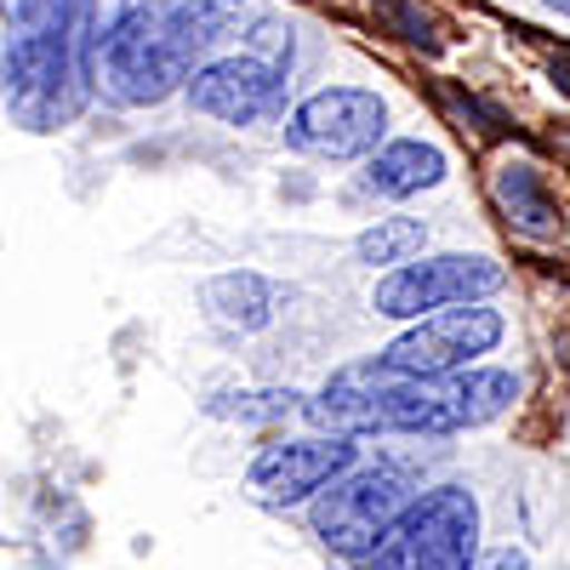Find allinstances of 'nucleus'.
I'll return each instance as SVG.
<instances>
[{
	"mask_svg": "<svg viewBox=\"0 0 570 570\" xmlns=\"http://www.w3.org/2000/svg\"><path fill=\"white\" fill-rule=\"evenodd\" d=\"M257 12H263L257 0H177V7H171V35L183 46V58L200 63V58L217 52L228 35L252 29Z\"/></svg>",
	"mask_w": 570,
	"mask_h": 570,
	"instance_id": "nucleus-11",
	"label": "nucleus"
},
{
	"mask_svg": "<svg viewBox=\"0 0 570 570\" xmlns=\"http://www.w3.org/2000/svg\"><path fill=\"white\" fill-rule=\"evenodd\" d=\"M18 35H75L86 23V0H12Z\"/></svg>",
	"mask_w": 570,
	"mask_h": 570,
	"instance_id": "nucleus-16",
	"label": "nucleus"
},
{
	"mask_svg": "<svg viewBox=\"0 0 570 570\" xmlns=\"http://www.w3.org/2000/svg\"><path fill=\"white\" fill-rule=\"evenodd\" d=\"M548 12H559V18H570V0H542Z\"/></svg>",
	"mask_w": 570,
	"mask_h": 570,
	"instance_id": "nucleus-20",
	"label": "nucleus"
},
{
	"mask_svg": "<svg viewBox=\"0 0 570 570\" xmlns=\"http://www.w3.org/2000/svg\"><path fill=\"white\" fill-rule=\"evenodd\" d=\"M212 416H228V422H279L297 411V394L292 389H263V394H217L206 400Z\"/></svg>",
	"mask_w": 570,
	"mask_h": 570,
	"instance_id": "nucleus-15",
	"label": "nucleus"
},
{
	"mask_svg": "<svg viewBox=\"0 0 570 570\" xmlns=\"http://www.w3.org/2000/svg\"><path fill=\"white\" fill-rule=\"evenodd\" d=\"M480 531L485 513L473 485H434L400 513V525L376 542L365 570H480Z\"/></svg>",
	"mask_w": 570,
	"mask_h": 570,
	"instance_id": "nucleus-1",
	"label": "nucleus"
},
{
	"mask_svg": "<svg viewBox=\"0 0 570 570\" xmlns=\"http://www.w3.org/2000/svg\"><path fill=\"white\" fill-rule=\"evenodd\" d=\"M389 376H394V365H389L383 354H376V360H360V365H343L303 411H308V422L320 428V434H348V440L389 434V422H383Z\"/></svg>",
	"mask_w": 570,
	"mask_h": 570,
	"instance_id": "nucleus-9",
	"label": "nucleus"
},
{
	"mask_svg": "<svg viewBox=\"0 0 570 570\" xmlns=\"http://www.w3.org/2000/svg\"><path fill=\"white\" fill-rule=\"evenodd\" d=\"M422 491L405 480L400 468H348L343 480H331L314 502H308V525L314 537L331 548V553H343V559H371L376 542H383L394 525H400V513L416 502Z\"/></svg>",
	"mask_w": 570,
	"mask_h": 570,
	"instance_id": "nucleus-3",
	"label": "nucleus"
},
{
	"mask_svg": "<svg viewBox=\"0 0 570 570\" xmlns=\"http://www.w3.org/2000/svg\"><path fill=\"white\" fill-rule=\"evenodd\" d=\"M188 63L183 46L171 35V7L166 0H137V7L115 23V35L98 46V75H104V91L126 109H149V104H166L171 91L188 80Z\"/></svg>",
	"mask_w": 570,
	"mask_h": 570,
	"instance_id": "nucleus-2",
	"label": "nucleus"
},
{
	"mask_svg": "<svg viewBox=\"0 0 570 570\" xmlns=\"http://www.w3.org/2000/svg\"><path fill=\"white\" fill-rule=\"evenodd\" d=\"M502 337H508V320L497 308L456 303V308H434V314L411 320L383 348V360L394 371H411V376H451V371L480 365V354H491Z\"/></svg>",
	"mask_w": 570,
	"mask_h": 570,
	"instance_id": "nucleus-5",
	"label": "nucleus"
},
{
	"mask_svg": "<svg viewBox=\"0 0 570 570\" xmlns=\"http://www.w3.org/2000/svg\"><path fill=\"white\" fill-rule=\"evenodd\" d=\"M508 285V268L480 257V252H440V257H411L394 263L371 292V308L383 320H422L434 308H456V303H480Z\"/></svg>",
	"mask_w": 570,
	"mask_h": 570,
	"instance_id": "nucleus-4",
	"label": "nucleus"
},
{
	"mask_svg": "<svg viewBox=\"0 0 570 570\" xmlns=\"http://www.w3.org/2000/svg\"><path fill=\"white\" fill-rule=\"evenodd\" d=\"M389 131V104L365 86H325L285 120V142L308 160H360L376 155Z\"/></svg>",
	"mask_w": 570,
	"mask_h": 570,
	"instance_id": "nucleus-6",
	"label": "nucleus"
},
{
	"mask_svg": "<svg viewBox=\"0 0 570 570\" xmlns=\"http://www.w3.org/2000/svg\"><path fill=\"white\" fill-rule=\"evenodd\" d=\"M246 52H257V58H268V63H292V23H274V18H252V29H246Z\"/></svg>",
	"mask_w": 570,
	"mask_h": 570,
	"instance_id": "nucleus-18",
	"label": "nucleus"
},
{
	"mask_svg": "<svg viewBox=\"0 0 570 570\" xmlns=\"http://www.w3.org/2000/svg\"><path fill=\"white\" fill-rule=\"evenodd\" d=\"M137 7V0H86V63L98 69V46L115 35V23Z\"/></svg>",
	"mask_w": 570,
	"mask_h": 570,
	"instance_id": "nucleus-17",
	"label": "nucleus"
},
{
	"mask_svg": "<svg viewBox=\"0 0 570 570\" xmlns=\"http://www.w3.org/2000/svg\"><path fill=\"white\" fill-rule=\"evenodd\" d=\"M188 104L223 126H252L285 104V69L240 46L234 58H212L188 75Z\"/></svg>",
	"mask_w": 570,
	"mask_h": 570,
	"instance_id": "nucleus-8",
	"label": "nucleus"
},
{
	"mask_svg": "<svg viewBox=\"0 0 570 570\" xmlns=\"http://www.w3.org/2000/svg\"><path fill=\"white\" fill-rule=\"evenodd\" d=\"M360 462V445L348 434H320V440H285L257 451V462L246 468V497L263 508H297L314 502L331 480Z\"/></svg>",
	"mask_w": 570,
	"mask_h": 570,
	"instance_id": "nucleus-7",
	"label": "nucleus"
},
{
	"mask_svg": "<svg viewBox=\"0 0 570 570\" xmlns=\"http://www.w3.org/2000/svg\"><path fill=\"white\" fill-rule=\"evenodd\" d=\"M480 570H525V553H513V548H502V553L480 559Z\"/></svg>",
	"mask_w": 570,
	"mask_h": 570,
	"instance_id": "nucleus-19",
	"label": "nucleus"
},
{
	"mask_svg": "<svg viewBox=\"0 0 570 570\" xmlns=\"http://www.w3.org/2000/svg\"><path fill=\"white\" fill-rule=\"evenodd\" d=\"M491 195L519 234H531V240H553L559 234V206H553L548 183L531 160H502L497 177H491Z\"/></svg>",
	"mask_w": 570,
	"mask_h": 570,
	"instance_id": "nucleus-12",
	"label": "nucleus"
},
{
	"mask_svg": "<svg viewBox=\"0 0 570 570\" xmlns=\"http://www.w3.org/2000/svg\"><path fill=\"white\" fill-rule=\"evenodd\" d=\"M274 303H279V292H274L263 274H217V279L206 285V308H212V320L228 325V331H257V325H268V320H274Z\"/></svg>",
	"mask_w": 570,
	"mask_h": 570,
	"instance_id": "nucleus-13",
	"label": "nucleus"
},
{
	"mask_svg": "<svg viewBox=\"0 0 570 570\" xmlns=\"http://www.w3.org/2000/svg\"><path fill=\"white\" fill-rule=\"evenodd\" d=\"M422 246H428V223H416V217H383L376 228H365L360 240H354V257L371 263V268H394V263L422 257Z\"/></svg>",
	"mask_w": 570,
	"mask_h": 570,
	"instance_id": "nucleus-14",
	"label": "nucleus"
},
{
	"mask_svg": "<svg viewBox=\"0 0 570 570\" xmlns=\"http://www.w3.org/2000/svg\"><path fill=\"white\" fill-rule=\"evenodd\" d=\"M445 177V155L422 137H400V142H383L365 166V188L383 200H405V195H422Z\"/></svg>",
	"mask_w": 570,
	"mask_h": 570,
	"instance_id": "nucleus-10",
	"label": "nucleus"
}]
</instances>
